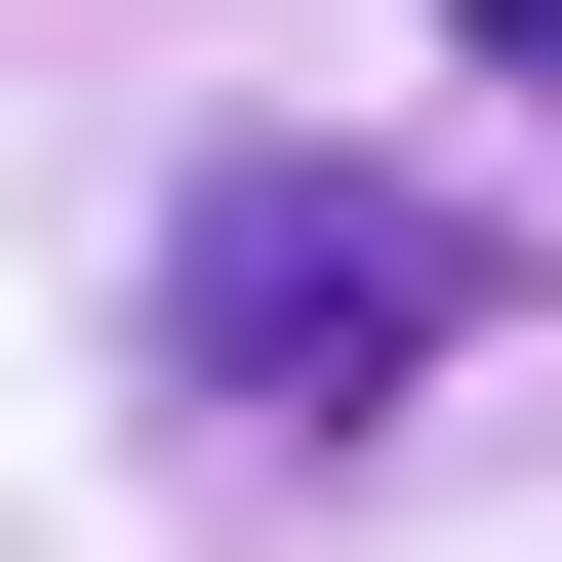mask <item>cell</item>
Masks as SVG:
<instances>
[{
	"instance_id": "6da1fadb",
	"label": "cell",
	"mask_w": 562,
	"mask_h": 562,
	"mask_svg": "<svg viewBox=\"0 0 562 562\" xmlns=\"http://www.w3.org/2000/svg\"><path fill=\"white\" fill-rule=\"evenodd\" d=\"M442 322H482V241L402 161H322V121H241L161 201V402L201 442H362V402H442Z\"/></svg>"
},
{
	"instance_id": "7a4b0ae2",
	"label": "cell",
	"mask_w": 562,
	"mask_h": 562,
	"mask_svg": "<svg viewBox=\"0 0 562 562\" xmlns=\"http://www.w3.org/2000/svg\"><path fill=\"white\" fill-rule=\"evenodd\" d=\"M442 41H482V81H522V121H562V0H442Z\"/></svg>"
}]
</instances>
